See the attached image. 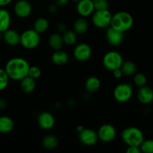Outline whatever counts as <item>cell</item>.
<instances>
[{
    "label": "cell",
    "mask_w": 153,
    "mask_h": 153,
    "mask_svg": "<svg viewBox=\"0 0 153 153\" xmlns=\"http://www.w3.org/2000/svg\"><path fill=\"white\" fill-rule=\"evenodd\" d=\"M30 65L28 61L22 58H13L9 60L5 65L4 70L10 79L21 81L28 76Z\"/></svg>",
    "instance_id": "cell-1"
},
{
    "label": "cell",
    "mask_w": 153,
    "mask_h": 153,
    "mask_svg": "<svg viewBox=\"0 0 153 153\" xmlns=\"http://www.w3.org/2000/svg\"><path fill=\"white\" fill-rule=\"evenodd\" d=\"M134 25V18L126 11H120L112 15L110 27L125 33L131 29Z\"/></svg>",
    "instance_id": "cell-2"
},
{
    "label": "cell",
    "mask_w": 153,
    "mask_h": 153,
    "mask_svg": "<svg viewBox=\"0 0 153 153\" xmlns=\"http://www.w3.org/2000/svg\"><path fill=\"white\" fill-rule=\"evenodd\" d=\"M123 141L128 146H139L144 140L143 133L140 128L131 126L126 128L121 133Z\"/></svg>",
    "instance_id": "cell-3"
},
{
    "label": "cell",
    "mask_w": 153,
    "mask_h": 153,
    "mask_svg": "<svg viewBox=\"0 0 153 153\" xmlns=\"http://www.w3.org/2000/svg\"><path fill=\"white\" fill-rule=\"evenodd\" d=\"M40 42V36L34 29H28L20 34V43L27 49H35Z\"/></svg>",
    "instance_id": "cell-4"
},
{
    "label": "cell",
    "mask_w": 153,
    "mask_h": 153,
    "mask_svg": "<svg viewBox=\"0 0 153 153\" xmlns=\"http://www.w3.org/2000/svg\"><path fill=\"white\" fill-rule=\"evenodd\" d=\"M123 63V58L119 52L116 51H109L105 54L102 58V64L107 70L114 71V70L120 68Z\"/></svg>",
    "instance_id": "cell-5"
},
{
    "label": "cell",
    "mask_w": 153,
    "mask_h": 153,
    "mask_svg": "<svg viewBox=\"0 0 153 153\" xmlns=\"http://www.w3.org/2000/svg\"><path fill=\"white\" fill-rule=\"evenodd\" d=\"M112 14L108 9L95 10L92 14L93 24L99 28H106L110 26Z\"/></svg>",
    "instance_id": "cell-6"
},
{
    "label": "cell",
    "mask_w": 153,
    "mask_h": 153,
    "mask_svg": "<svg viewBox=\"0 0 153 153\" xmlns=\"http://www.w3.org/2000/svg\"><path fill=\"white\" fill-rule=\"evenodd\" d=\"M132 95V87L128 84H120L114 91V97L116 101L120 103L128 102L131 98Z\"/></svg>",
    "instance_id": "cell-7"
},
{
    "label": "cell",
    "mask_w": 153,
    "mask_h": 153,
    "mask_svg": "<svg viewBox=\"0 0 153 153\" xmlns=\"http://www.w3.org/2000/svg\"><path fill=\"white\" fill-rule=\"evenodd\" d=\"M97 134L99 140L103 143H110L116 137L117 131L114 126L111 124H104L99 128Z\"/></svg>",
    "instance_id": "cell-8"
},
{
    "label": "cell",
    "mask_w": 153,
    "mask_h": 153,
    "mask_svg": "<svg viewBox=\"0 0 153 153\" xmlns=\"http://www.w3.org/2000/svg\"><path fill=\"white\" fill-rule=\"evenodd\" d=\"M73 55L77 61L84 62L90 59L92 55V49L88 43H79L75 47Z\"/></svg>",
    "instance_id": "cell-9"
},
{
    "label": "cell",
    "mask_w": 153,
    "mask_h": 153,
    "mask_svg": "<svg viewBox=\"0 0 153 153\" xmlns=\"http://www.w3.org/2000/svg\"><path fill=\"white\" fill-rule=\"evenodd\" d=\"M79 138L81 143L85 146H94L98 142L99 137L97 132L91 128H84L79 133Z\"/></svg>",
    "instance_id": "cell-10"
},
{
    "label": "cell",
    "mask_w": 153,
    "mask_h": 153,
    "mask_svg": "<svg viewBox=\"0 0 153 153\" xmlns=\"http://www.w3.org/2000/svg\"><path fill=\"white\" fill-rule=\"evenodd\" d=\"M13 10L18 17L23 19L30 16L32 7L27 0H18L13 6Z\"/></svg>",
    "instance_id": "cell-11"
},
{
    "label": "cell",
    "mask_w": 153,
    "mask_h": 153,
    "mask_svg": "<svg viewBox=\"0 0 153 153\" xmlns=\"http://www.w3.org/2000/svg\"><path fill=\"white\" fill-rule=\"evenodd\" d=\"M105 37L108 43L111 46H118L123 42L124 38H125V34H124V32L120 31L110 27V28H108L107 31H106Z\"/></svg>",
    "instance_id": "cell-12"
},
{
    "label": "cell",
    "mask_w": 153,
    "mask_h": 153,
    "mask_svg": "<svg viewBox=\"0 0 153 153\" xmlns=\"http://www.w3.org/2000/svg\"><path fill=\"white\" fill-rule=\"evenodd\" d=\"M37 123L43 129L49 130L55 126V120L52 114L48 111H43L39 114L37 117Z\"/></svg>",
    "instance_id": "cell-13"
},
{
    "label": "cell",
    "mask_w": 153,
    "mask_h": 153,
    "mask_svg": "<svg viewBox=\"0 0 153 153\" xmlns=\"http://www.w3.org/2000/svg\"><path fill=\"white\" fill-rule=\"evenodd\" d=\"M76 10L78 13L82 17H86L92 15L95 10L93 0H80L79 2H77Z\"/></svg>",
    "instance_id": "cell-14"
},
{
    "label": "cell",
    "mask_w": 153,
    "mask_h": 153,
    "mask_svg": "<svg viewBox=\"0 0 153 153\" xmlns=\"http://www.w3.org/2000/svg\"><path fill=\"white\" fill-rule=\"evenodd\" d=\"M137 98L142 104H149L153 101V90L146 85L140 87L137 93Z\"/></svg>",
    "instance_id": "cell-15"
},
{
    "label": "cell",
    "mask_w": 153,
    "mask_h": 153,
    "mask_svg": "<svg viewBox=\"0 0 153 153\" xmlns=\"http://www.w3.org/2000/svg\"><path fill=\"white\" fill-rule=\"evenodd\" d=\"M3 38L7 45L11 46H16L20 42V34L13 29H7L4 31Z\"/></svg>",
    "instance_id": "cell-16"
},
{
    "label": "cell",
    "mask_w": 153,
    "mask_h": 153,
    "mask_svg": "<svg viewBox=\"0 0 153 153\" xmlns=\"http://www.w3.org/2000/svg\"><path fill=\"white\" fill-rule=\"evenodd\" d=\"M52 61L55 65L64 66L68 62L69 56L67 52L61 49L55 50L52 55Z\"/></svg>",
    "instance_id": "cell-17"
},
{
    "label": "cell",
    "mask_w": 153,
    "mask_h": 153,
    "mask_svg": "<svg viewBox=\"0 0 153 153\" xmlns=\"http://www.w3.org/2000/svg\"><path fill=\"white\" fill-rule=\"evenodd\" d=\"M13 128H14V123L10 117H0V133L7 134L10 132Z\"/></svg>",
    "instance_id": "cell-18"
},
{
    "label": "cell",
    "mask_w": 153,
    "mask_h": 153,
    "mask_svg": "<svg viewBox=\"0 0 153 153\" xmlns=\"http://www.w3.org/2000/svg\"><path fill=\"white\" fill-rule=\"evenodd\" d=\"M21 90L23 91L25 94H31L34 91L36 88V82L35 79L30 76H27L21 80L20 82Z\"/></svg>",
    "instance_id": "cell-19"
},
{
    "label": "cell",
    "mask_w": 153,
    "mask_h": 153,
    "mask_svg": "<svg viewBox=\"0 0 153 153\" xmlns=\"http://www.w3.org/2000/svg\"><path fill=\"white\" fill-rule=\"evenodd\" d=\"M10 25V15L7 10L0 9V33L7 30Z\"/></svg>",
    "instance_id": "cell-20"
},
{
    "label": "cell",
    "mask_w": 153,
    "mask_h": 153,
    "mask_svg": "<svg viewBox=\"0 0 153 153\" xmlns=\"http://www.w3.org/2000/svg\"><path fill=\"white\" fill-rule=\"evenodd\" d=\"M48 43H49V46L55 51L61 49V48L64 46L62 36L58 33H54L51 34L48 40Z\"/></svg>",
    "instance_id": "cell-21"
},
{
    "label": "cell",
    "mask_w": 153,
    "mask_h": 153,
    "mask_svg": "<svg viewBox=\"0 0 153 153\" xmlns=\"http://www.w3.org/2000/svg\"><path fill=\"white\" fill-rule=\"evenodd\" d=\"M85 89L88 92L94 93L98 91L101 86V82L96 76H91L85 82Z\"/></svg>",
    "instance_id": "cell-22"
},
{
    "label": "cell",
    "mask_w": 153,
    "mask_h": 153,
    "mask_svg": "<svg viewBox=\"0 0 153 153\" xmlns=\"http://www.w3.org/2000/svg\"><path fill=\"white\" fill-rule=\"evenodd\" d=\"M42 144L45 149L52 150V149H55L58 147V144H59V140L56 136L49 134V135L43 137V140H42Z\"/></svg>",
    "instance_id": "cell-23"
},
{
    "label": "cell",
    "mask_w": 153,
    "mask_h": 153,
    "mask_svg": "<svg viewBox=\"0 0 153 153\" xmlns=\"http://www.w3.org/2000/svg\"><path fill=\"white\" fill-rule=\"evenodd\" d=\"M88 28H89L88 22L83 17L77 19L75 21L74 24H73V29H74V31L76 34H85L88 31Z\"/></svg>",
    "instance_id": "cell-24"
},
{
    "label": "cell",
    "mask_w": 153,
    "mask_h": 153,
    "mask_svg": "<svg viewBox=\"0 0 153 153\" xmlns=\"http://www.w3.org/2000/svg\"><path fill=\"white\" fill-rule=\"evenodd\" d=\"M49 22L46 18L43 17L38 18L34 23V29L40 34L46 32L49 28Z\"/></svg>",
    "instance_id": "cell-25"
},
{
    "label": "cell",
    "mask_w": 153,
    "mask_h": 153,
    "mask_svg": "<svg viewBox=\"0 0 153 153\" xmlns=\"http://www.w3.org/2000/svg\"><path fill=\"white\" fill-rule=\"evenodd\" d=\"M120 69L123 71V75L127 76H130L135 74L136 70H137V66H136V64L133 61H125V62L123 61Z\"/></svg>",
    "instance_id": "cell-26"
},
{
    "label": "cell",
    "mask_w": 153,
    "mask_h": 153,
    "mask_svg": "<svg viewBox=\"0 0 153 153\" xmlns=\"http://www.w3.org/2000/svg\"><path fill=\"white\" fill-rule=\"evenodd\" d=\"M62 37L64 43L67 46H73L76 43V40H77V34L74 31H71V30L64 31Z\"/></svg>",
    "instance_id": "cell-27"
},
{
    "label": "cell",
    "mask_w": 153,
    "mask_h": 153,
    "mask_svg": "<svg viewBox=\"0 0 153 153\" xmlns=\"http://www.w3.org/2000/svg\"><path fill=\"white\" fill-rule=\"evenodd\" d=\"M10 78L7 76L4 69L0 68V91H3L7 87Z\"/></svg>",
    "instance_id": "cell-28"
},
{
    "label": "cell",
    "mask_w": 153,
    "mask_h": 153,
    "mask_svg": "<svg viewBox=\"0 0 153 153\" xmlns=\"http://www.w3.org/2000/svg\"><path fill=\"white\" fill-rule=\"evenodd\" d=\"M140 152L143 153H153V140H143L140 146Z\"/></svg>",
    "instance_id": "cell-29"
},
{
    "label": "cell",
    "mask_w": 153,
    "mask_h": 153,
    "mask_svg": "<svg viewBox=\"0 0 153 153\" xmlns=\"http://www.w3.org/2000/svg\"><path fill=\"white\" fill-rule=\"evenodd\" d=\"M133 80H134V83L139 88L144 86L147 83V78H146V75L141 73L134 74Z\"/></svg>",
    "instance_id": "cell-30"
},
{
    "label": "cell",
    "mask_w": 153,
    "mask_h": 153,
    "mask_svg": "<svg viewBox=\"0 0 153 153\" xmlns=\"http://www.w3.org/2000/svg\"><path fill=\"white\" fill-rule=\"evenodd\" d=\"M95 10H102L108 9V0H93Z\"/></svg>",
    "instance_id": "cell-31"
},
{
    "label": "cell",
    "mask_w": 153,
    "mask_h": 153,
    "mask_svg": "<svg viewBox=\"0 0 153 153\" xmlns=\"http://www.w3.org/2000/svg\"><path fill=\"white\" fill-rule=\"evenodd\" d=\"M28 76L33 78L34 79H37L40 77L41 76V70L37 67H30L29 70H28Z\"/></svg>",
    "instance_id": "cell-32"
},
{
    "label": "cell",
    "mask_w": 153,
    "mask_h": 153,
    "mask_svg": "<svg viewBox=\"0 0 153 153\" xmlns=\"http://www.w3.org/2000/svg\"><path fill=\"white\" fill-rule=\"evenodd\" d=\"M127 153H140V149L139 146H128L126 150Z\"/></svg>",
    "instance_id": "cell-33"
},
{
    "label": "cell",
    "mask_w": 153,
    "mask_h": 153,
    "mask_svg": "<svg viewBox=\"0 0 153 153\" xmlns=\"http://www.w3.org/2000/svg\"><path fill=\"white\" fill-rule=\"evenodd\" d=\"M112 72H113L114 76L116 79H120V78H122L123 76V71L121 70L120 68L116 69V70H114Z\"/></svg>",
    "instance_id": "cell-34"
},
{
    "label": "cell",
    "mask_w": 153,
    "mask_h": 153,
    "mask_svg": "<svg viewBox=\"0 0 153 153\" xmlns=\"http://www.w3.org/2000/svg\"><path fill=\"white\" fill-rule=\"evenodd\" d=\"M58 7L55 3H53V4H51L49 6V12L51 13H55L58 11Z\"/></svg>",
    "instance_id": "cell-35"
},
{
    "label": "cell",
    "mask_w": 153,
    "mask_h": 153,
    "mask_svg": "<svg viewBox=\"0 0 153 153\" xmlns=\"http://www.w3.org/2000/svg\"><path fill=\"white\" fill-rule=\"evenodd\" d=\"M69 1H70V0H55V3L58 6L67 5Z\"/></svg>",
    "instance_id": "cell-36"
},
{
    "label": "cell",
    "mask_w": 153,
    "mask_h": 153,
    "mask_svg": "<svg viewBox=\"0 0 153 153\" xmlns=\"http://www.w3.org/2000/svg\"><path fill=\"white\" fill-rule=\"evenodd\" d=\"M58 30L60 32H64L67 31V25L63 22H61L58 25Z\"/></svg>",
    "instance_id": "cell-37"
},
{
    "label": "cell",
    "mask_w": 153,
    "mask_h": 153,
    "mask_svg": "<svg viewBox=\"0 0 153 153\" xmlns=\"http://www.w3.org/2000/svg\"><path fill=\"white\" fill-rule=\"evenodd\" d=\"M7 107V102L4 99L0 98V109H4Z\"/></svg>",
    "instance_id": "cell-38"
},
{
    "label": "cell",
    "mask_w": 153,
    "mask_h": 153,
    "mask_svg": "<svg viewBox=\"0 0 153 153\" xmlns=\"http://www.w3.org/2000/svg\"><path fill=\"white\" fill-rule=\"evenodd\" d=\"M13 0H0V7H4L10 4Z\"/></svg>",
    "instance_id": "cell-39"
},
{
    "label": "cell",
    "mask_w": 153,
    "mask_h": 153,
    "mask_svg": "<svg viewBox=\"0 0 153 153\" xmlns=\"http://www.w3.org/2000/svg\"><path fill=\"white\" fill-rule=\"evenodd\" d=\"M84 128H84V126H82V125H79V126H77V128H76V129H77V131H78V132H81V131H82V130H83L84 129Z\"/></svg>",
    "instance_id": "cell-40"
},
{
    "label": "cell",
    "mask_w": 153,
    "mask_h": 153,
    "mask_svg": "<svg viewBox=\"0 0 153 153\" xmlns=\"http://www.w3.org/2000/svg\"><path fill=\"white\" fill-rule=\"evenodd\" d=\"M72 1H73V2H76V3H77V2H79V1H80V0H71Z\"/></svg>",
    "instance_id": "cell-41"
}]
</instances>
